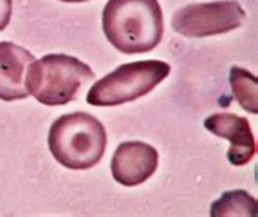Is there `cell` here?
<instances>
[{
    "mask_svg": "<svg viewBox=\"0 0 258 217\" xmlns=\"http://www.w3.org/2000/svg\"><path fill=\"white\" fill-rule=\"evenodd\" d=\"M103 33L123 54L151 52L164 36V13L159 0H108Z\"/></svg>",
    "mask_w": 258,
    "mask_h": 217,
    "instance_id": "obj_1",
    "label": "cell"
},
{
    "mask_svg": "<svg viewBox=\"0 0 258 217\" xmlns=\"http://www.w3.org/2000/svg\"><path fill=\"white\" fill-rule=\"evenodd\" d=\"M106 142L105 126L84 111L62 114L54 121L47 134L52 157L69 170H88L100 164Z\"/></svg>",
    "mask_w": 258,
    "mask_h": 217,
    "instance_id": "obj_2",
    "label": "cell"
},
{
    "mask_svg": "<svg viewBox=\"0 0 258 217\" xmlns=\"http://www.w3.org/2000/svg\"><path fill=\"white\" fill-rule=\"evenodd\" d=\"M93 79L90 65L80 59L67 54H47L30 65L26 88L41 105L64 106L76 101Z\"/></svg>",
    "mask_w": 258,
    "mask_h": 217,
    "instance_id": "obj_3",
    "label": "cell"
},
{
    "mask_svg": "<svg viewBox=\"0 0 258 217\" xmlns=\"http://www.w3.org/2000/svg\"><path fill=\"white\" fill-rule=\"evenodd\" d=\"M170 70L167 62L155 59L123 64L93 84L87 92V103L92 106H118L139 100L164 82Z\"/></svg>",
    "mask_w": 258,
    "mask_h": 217,
    "instance_id": "obj_4",
    "label": "cell"
},
{
    "mask_svg": "<svg viewBox=\"0 0 258 217\" xmlns=\"http://www.w3.org/2000/svg\"><path fill=\"white\" fill-rule=\"evenodd\" d=\"M245 10L235 0H217L181 7L172 18L173 30L186 38H208L240 28Z\"/></svg>",
    "mask_w": 258,
    "mask_h": 217,
    "instance_id": "obj_5",
    "label": "cell"
},
{
    "mask_svg": "<svg viewBox=\"0 0 258 217\" xmlns=\"http://www.w3.org/2000/svg\"><path fill=\"white\" fill-rule=\"evenodd\" d=\"M111 175L119 185L138 186L146 183L159 167V152L141 140L123 142L111 159Z\"/></svg>",
    "mask_w": 258,
    "mask_h": 217,
    "instance_id": "obj_6",
    "label": "cell"
},
{
    "mask_svg": "<svg viewBox=\"0 0 258 217\" xmlns=\"http://www.w3.org/2000/svg\"><path fill=\"white\" fill-rule=\"evenodd\" d=\"M205 127L217 137L230 142L227 159L234 167L247 165L255 157L256 140L247 118L232 113H216L205 119Z\"/></svg>",
    "mask_w": 258,
    "mask_h": 217,
    "instance_id": "obj_7",
    "label": "cell"
},
{
    "mask_svg": "<svg viewBox=\"0 0 258 217\" xmlns=\"http://www.w3.org/2000/svg\"><path fill=\"white\" fill-rule=\"evenodd\" d=\"M35 56L15 43H0V100L15 101L30 97L26 88L28 69Z\"/></svg>",
    "mask_w": 258,
    "mask_h": 217,
    "instance_id": "obj_8",
    "label": "cell"
},
{
    "mask_svg": "<svg viewBox=\"0 0 258 217\" xmlns=\"http://www.w3.org/2000/svg\"><path fill=\"white\" fill-rule=\"evenodd\" d=\"M213 217H255L256 199L248 194L245 189H232L221 194V198L211 204Z\"/></svg>",
    "mask_w": 258,
    "mask_h": 217,
    "instance_id": "obj_9",
    "label": "cell"
},
{
    "mask_svg": "<svg viewBox=\"0 0 258 217\" xmlns=\"http://www.w3.org/2000/svg\"><path fill=\"white\" fill-rule=\"evenodd\" d=\"M230 88L234 92L235 100L245 111L256 114L258 113V80L256 76L250 74L242 67L234 65L229 76Z\"/></svg>",
    "mask_w": 258,
    "mask_h": 217,
    "instance_id": "obj_10",
    "label": "cell"
},
{
    "mask_svg": "<svg viewBox=\"0 0 258 217\" xmlns=\"http://www.w3.org/2000/svg\"><path fill=\"white\" fill-rule=\"evenodd\" d=\"M13 4L12 0H0V31H4L9 26L12 20Z\"/></svg>",
    "mask_w": 258,
    "mask_h": 217,
    "instance_id": "obj_11",
    "label": "cell"
},
{
    "mask_svg": "<svg viewBox=\"0 0 258 217\" xmlns=\"http://www.w3.org/2000/svg\"><path fill=\"white\" fill-rule=\"evenodd\" d=\"M60 2H67V4H80V2H88V0H60Z\"/></svg>",
    "mask_w": 258,
    "mask_h": 217,
    "instance_id": "obj_12",
    "label": "cell"
}]
</instances>
